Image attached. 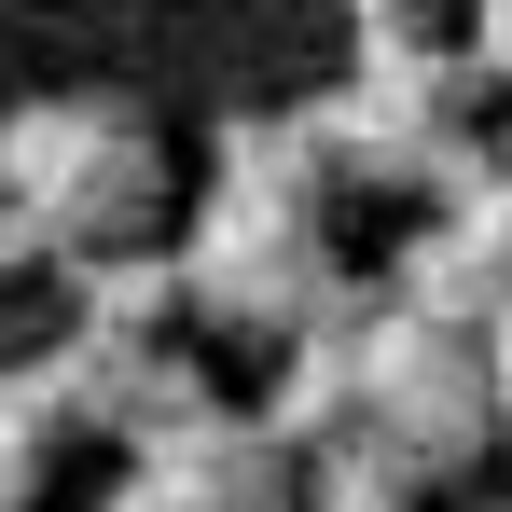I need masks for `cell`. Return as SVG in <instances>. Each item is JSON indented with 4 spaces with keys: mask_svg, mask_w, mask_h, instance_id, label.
Here are the masks:
<instances>
[{
    "mask_svg": "<svg viewBox=\"0 0 512 512\" xmlns=\"http://www.w3.org/2000/svg\"><path fill=\"white\" fill-rule=\"evenodd\" d=\"M443 0H360V56H374V84H416L429 56H443Z\"/></svg>",
    "mask_w": 512,
    "mask_h": 512,
    "instance_id": "cell-2",
    "label": "cell"
},
{
    "mask_svg": "<svg viewBox=\"0 0 512 512\" xmlns=\"http://www.w3.org/2000/svg\"><path fill=\"white\" fill-rule=\"evenodd\" d=\"M457 42H471L485 70H512V0H471V28H457Z\"/></svg>",
    "mask_w": 512,
    "mask_h": 512,
    "instance_id": "cell-3",
    "label": "cell"
},
{
    "mask_svg": "<svg viewBox=\"0 0 512 512\" xmlns=\"http://www.w3.org/2000/svg\"><path fill=\"white\" fill-rule=\"evenodd\" d=\"M0 194H14L42 236L111 250V236L153 222V139H139L111 97H42V111L0 125Z\"/></svg>",
    "mask_w": 512,
    "mask_h": 512,
    "instance_id": "cell-1",
    "label": "cell"
}]
</instances>
